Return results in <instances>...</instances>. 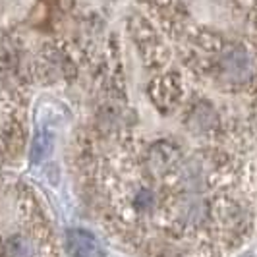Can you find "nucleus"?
<instances>
[{
  "label": "nucleus",
  "mask_w": 257,
  "mask_h": 257,
  "mask_svg": "<svg viewBox=\"0 0 257 257\" xmlns=\"http://www.w3.org/2000/svg\"><path fill=\"white\" fill-rule=\"evenodd\" d=\"M68 242L74 257H104V251L99 240L87 230L74 228L68 232Z\"/></svg>",
  "instance_id": "f257e3e1"
}]
</instances>
